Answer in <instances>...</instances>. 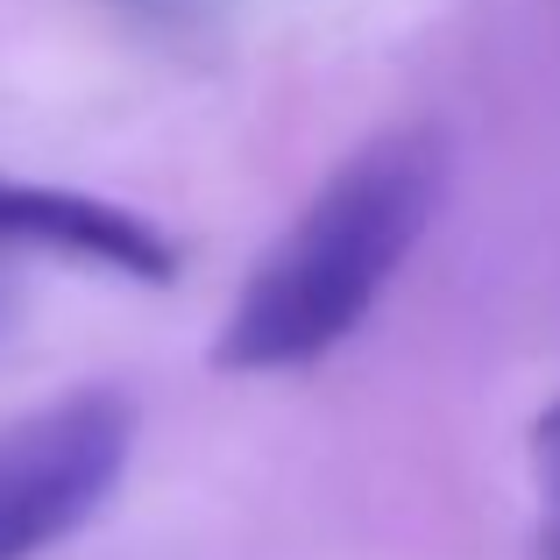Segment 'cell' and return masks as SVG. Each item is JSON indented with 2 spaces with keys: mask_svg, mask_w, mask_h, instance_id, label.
Wrapping results in <instances>:
<instances>
[{
  "mask_svg": "<svg viewBox=\"0 0 560 560\" xmlns=\"http://www.w3.org/2000/svg\"><path fill=\"white\" fill-rule=\"evenodd\" d=\"M440 199H447L440 128H390L362 142L256 256L206 362L220 376H291L327 362L397 284Z\"/></svg>",
  "mask_w": 560,
  "mask_h": 560,
  "instance_id": "6da1fadb",
  "label": "cell"
},
{
  "mask_svg": "<svg viewBox=\"0 0 560 560\" xmlns=\"http://www.w3.org/2000/svg\"><path fill=\"white\" fill-rule=\"evenodd\" d=\"M142 411L114 383L65 390L57 405L0 425V560H43L114 504L136 462Z\"/></svg>",
  "mask_w": 560,
  "mask_h": 560,
  "instance_id": "7a4b0ae2",
  "label": "cell"
},
{
  "mask_svg": "<svg viewBox=\"0 0 560 560\" xmlns=\"http://www.w3.org/2000/svg\"><path fill=\"white\" fill-rule=\"evenodd\" d=\"M0 256H57L128 284H178V242L136 206L93 199L71 185H36L0 171Z\"/></svg>",
  "mask_w": 560,
  "mask_h": 560,
  "instance_id": "3957f363",
  "label": "cell"
},
{
  "mask_svg": "<svg viewBox=\"0 0 560 560\" xmlns=\"http://www.w3.org/2000/svg\"><path fill=\"white\" fill-rule=\"evenodd\" d=\"M533 476H539V560H560V397L533 425Z\"/></svg>",
  "mask_w": 560,
  "mask_h": 560,
  "instance_id": "277c9868",
  "label": "cell"
},
{
  "mask_svg": "<svg viewBox=\"0 0 560 560\" xmlns=\"http://www.w3.org/2000/svg\"><path fill=\"white\" fill-rule=\"evenodd\" d=\"M114 8L156 43H199L213 28V0H114Z\"/></svg>",
  "mask_w": 560,
  "mask_h": 560,
  "instance_id": "5b68a950",
  "label": "cell"
}]
</instances>
